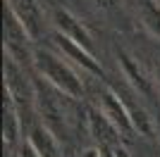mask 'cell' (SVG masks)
Returning a JSON list of instances; mask_svg holds the SVG:
<instances>
[{
  "instance_id": "10",
  "label": "cell",
  "mask_w": 160,
  "mask_h": 157,
  "mask_svg": "<svg viewBox=\"0 0 160 157\" xmlns=\"http://www.w3.org/2000/svg\"><path fill=\"white\" fill-rule=\"evenodd\" d=\"M27 140L33 150L38 152V157H62V145H60V138L55 136L53 131L38 124H33L27 133Z\"/></svg>"
},
{
  "instance_id": "1",
  "label": "cell",
  "mask_w": 160,
  "mask_h": 157,
  "mask_svg": "<svg viewBox=\"0 0 160 157\" xmlns=\"http://www.w3.org/2000/svg\"><path fill=\"white\" fill-rule=\"evenodd\" d=\"M31 64H33V69H36V76H41L46 83H50L53 88L65 93L67 98H81V95H84L81 74L77 72V67H74L69 59H65L58 50L36 45Z\"/></svg>"
},
{
  "instance_id": "12",
  "label": "cell",
  "mask_w": 160,
  "mask_h": 157,
  "mask_svg": "<svg viewBox=\"0 0 160 157\" xmlns=\"http://www.w3.org/2000/svg\"><path fill=\"white\" fill-rule=\"evenodd\" d=\"M134 10H136V17H139L141 26L151 36L160 38V2L158 0H136Z\"/></svg>"
},
{
  "instance_id": "14",
  "label": "cell",
  "mask_w": 160,
  "mask_h": 157,
  "mask_svg": "<svg viewBox=\"0 0 160 157\" xmlns=\"http://www.w3.org/2000/svg\"><path fill=\"white\" fill-rule=\"evenodd\" d=\"M81 157H100V148H86L81 152Z\"/></svg>"
},
{
  "instance_id": "17",
  "label": "cell",
  "mask_w": 160,
  "mask_h": 157,
  "mask_svg": "<svg viewBox=\"0 0 160 157\" xmlns=\"http://www.w3.org/2000/svg\"><path fill=\"white\" fill-rule=\"evenodd\" d=\"M153 76H155V83H158V91H160V59L155 62V74Z\"/></svg>"
},
{
  "instance_id": "3",
  "label": "cell",
  "mask_w": 160,
  "mask_h": 157,
  "mask_svg": "<svg viewBox=\"0 0 160 157\" xmlns=\"http://www.w3.org/2000/svg\"><path fill=\"white\" fill-rule=\"evenodd\" d=\"M96 110H100L110 121H112V126L122 133L124 140L136 133V129H134V124H132V117H129V112H127V105L122 102V98H120L117 91L108 88V86L100 88V91L96 93Z\"/></svg>"
},
{
  "instance_id": "9",
  "label": "cell",
  "mask_w": 160,
  "mask_h": 157,
  "mask_svg": "<svg viewBox=\"0 0 160 157\" xmlns=\"http://www.w3.org/2000/svg\"><path fill=\"white\" fill-rule=\"evenodd\" d=\"M120 98L122 102L127 105V112H129V117H132V124L134 129H136V133H141V136H155V124H153V117L146 112V107L139 102V93L134 91V88H120Z\"/></svg>"
},
{
  "instance_id": "4",
  "label": "cell",
  "mask_w": 160,
  "mask_h": 157,
  "mask_svg": "<svg viewBox=\"0 0 160 157\" xmlns=\"http://www.w3.org/2000/svg\"><path fill=\"white\" fill-rule=\"evenodd\" d=\"M50 45H53V50L60 52L65 59H69L74 67H79L81 72L91 74V76H103V67H100V62L93 57V52L86 50V48L79 45V43H74L72 38H67V36H62V33L53 31Z\"/></svg>"
},
{
  "instance_id": "5",
  "label": "cell",
  "mask_w": 160,
  "mask_h": 157,
  "mask_svg": "<svg viewBox=\"0 0 160 157\" xmlns=\"http://www.w3.org/2000/svg\"><path fill=\"white\" fill-rule=\"evenodd\" d=\"M117 62H120V67H122V74L127 78L129 88H134V91L139 93V95H143V98H155V95H158L155 76L153 78L148 76V74L143 72V67H141L129 52L117 50Z\"/></svg>"
},
{
  "instance_id": "6",
  "label": "cell",
  "mask_w": 160,
  "mask_h": 157,
  "mask_svg": "<svg viewBox=\"0 0 160 157\" xmlns=\"http://www.w3.org/2000/svg\"><path fill=\"white\" fill-rule=\"evenodd\" d=\"M5 7L19 19V24L29 31L33 40L43 36L46 19H43V7L38 0H5Z\"/></svg>"
},
{
  "instance_id": "11",
  "label": "cell",
  "mask_w": 160,
  "mask_h": 157,
  "mask_svg": "<svg viewBox=\"0 0 160 157\" xmlns=\"http://www.w3.org/2000/svg\"><path fill=\"white\" fill-rule=\"evenodd\" d=\"M2 140L7 145H14L19 140V133L24 131V124H22V114L17 110L14 100L10 98V93L2 91Z\"/></svg>"
},
{
  "instance_id": "13",
  "label": "cell",
  "mask_w": 160,
  "mask_h": 157,
  "mask_svg": "<svg viewBox=\"0 0 160 157\" xmlns=\"http://www.w3.org/2000/svg\"><path fill=\"white\" fill-rule=\"evenodd\" d=\"M17 157H38V152L29 145V140H24V143L19 145V150H17Z\"/></svg>"
},
{
  "instance_id": "16",
  "label": "cell",
  "mask_w": 160,
  "mask_h": 157,
  "mask_svg": "<svg viewBox=\"0 0 160 157\" xmlns=\"http://www.w3.org/2000/svg\"><path fill=\"white\" fill-rule=\"evenodd\" d=\"M100 157H115V148H100Z\"/></svg>"
},
{
  "instance_id": "2",
  "label": "cell",
  "mask_w": 160,
  "mask_h": 157,
  "mask_svg": "<svg viewBox=\"0 0 160 157\" xmlns=\"http://www.w3.org/2000/svg\"><path fill=\"white\" fill-rule=\"evenodd\" d=\"M33 50L36 48H33V38L29 36V31L5 7V55L14 59L17 64H24L27 59L33 62Z\"/></svg>"
},
{
  "instance_id": "15",
  "label": "cell",
  "mask_w": 160,
  "mask_h": 157,
  "mask_svg": "<svg viewBox=\"0 0 160 157\" xmlns=\"http://www.w3.org/2000/svg\"><path fill=\"white\" fill-rule=\"evenodd\" d=\"M115 157H129L127 148H124V145H120V148H115Z\"/></svg>"
},
{
  "instance_id": "7",
  "label": "cell",
  "mask_w": 160,
  "mask_h": 157,
  "mask_svg": "<svg viewBox=\"0 0 160 157\" xmlns=\"http://www.w3.org/2000/svg\"><path fill=\"white\" fill-rule=\"evenodd\" d=\"M53 26L55 31L67 36V38H72L74 43H79L84 45L86 50L93 52V38H91V31L86 29V24L79 19V17H74L69 10L65 7H55L53 10Z\"/></svg>"
},
{
  "instance_id": "8",
  "label": "cell",
  "mask_w": 160,
  "mask_h": 157,
  "mask_svg": "<svg viewBox=\"0 0 160 157\" xmlns=\"http://www.w3.org/2000/svg\"><path fill=\"white\" fill-rule=\"evenodd\" d=\"M86 124H88V133L96 138L98 148H120L122 145V133L112 126V121L96 107H88L86 112Z\"/></svg>"
}]
</instances>
